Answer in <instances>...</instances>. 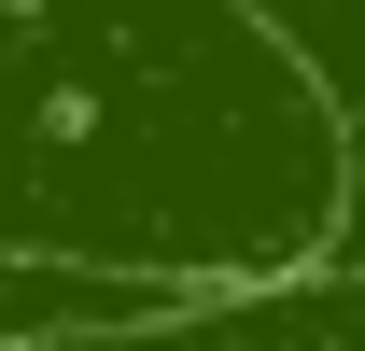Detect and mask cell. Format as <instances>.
I'll use <instances>...</instances> for the list:
<instances>
[{
    "instance_id": "obj_1",
    "label": "cell",
    "mask_w": 365,
    "mask_h": 351,
    "mask_svg": "<svg viewBox=\"0 0 365 351\" xmlns=\"http://www.w3.org/2000/svg\"><path fill=\"white\" fill-rule=\"evenodd\" d=\"M337 113L267 0H0V267L140 295L323 281Z\"/></svg>"
},
{
    "instance_id": "obj_2",
    "label": "cell",
    "mask_w": 365,
    "mask_h": 351,
    "mask_svg": "<svg viewBox=\"0 0 365 351\" xmlns=\"http://www.w3.org/2000/svg\"><path fill=\"white\" fill-rule=\"evenodd\" d=\"M267 14L309 56L323 113H337V239H323V281H365V0H267Z\"/></svg>"
},
{
    "instance_id": "obj_3",
    "label": "cell",
    "mask_w": 365,
    "mask_h": 351,
    "mask_svg": "<svg viewBox=\"0 0 365 351\" xmlns=\"http://www.w3.org/2000/svg\"><path fill=\"white\" fill-rule=\"evenodd\" d=\"M127 323H169V295H140V281H71V267H0V351L127 337Z\"/></svg>"
}]
</instances>
